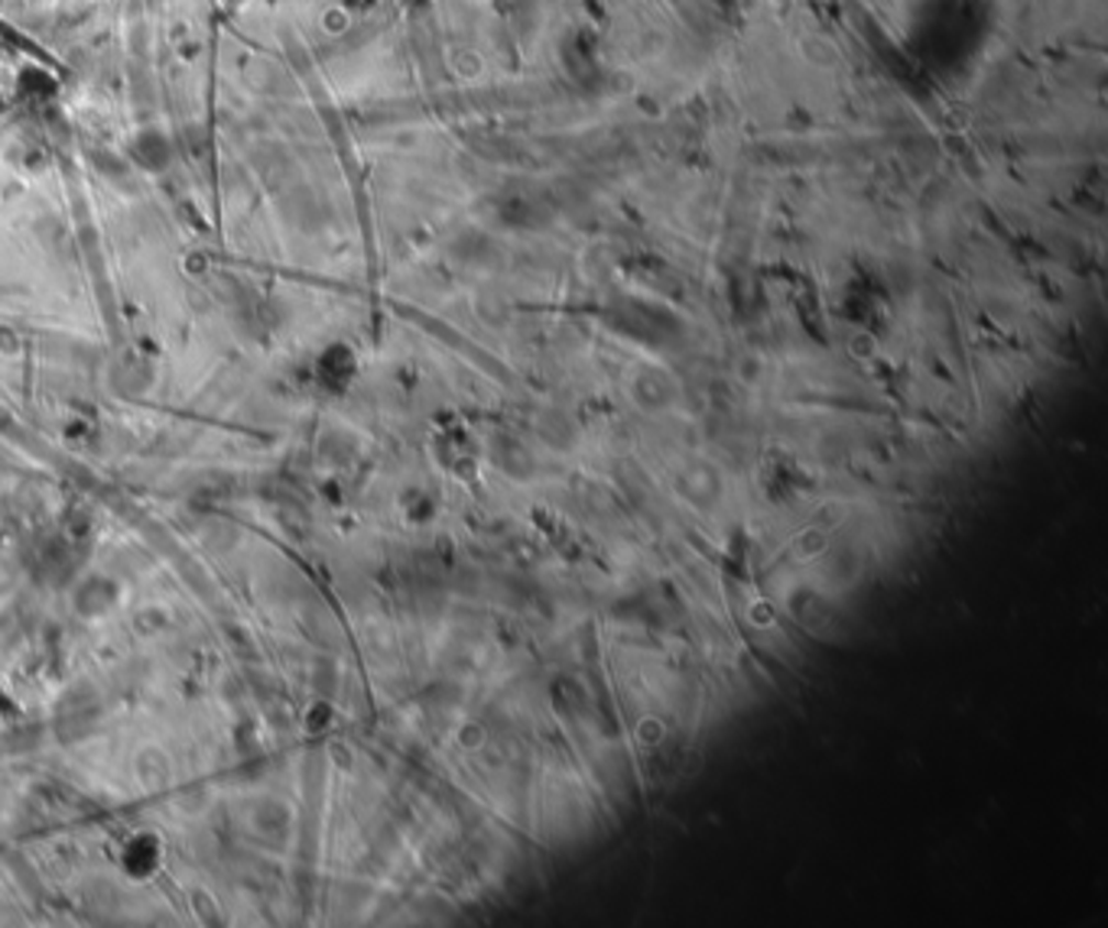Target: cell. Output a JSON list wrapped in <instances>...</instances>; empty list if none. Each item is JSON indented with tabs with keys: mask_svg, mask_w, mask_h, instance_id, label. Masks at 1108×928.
<instances>
[{
	"mask_svg": "<svg viewBox=\"0 0 1108 928\" xmlns=\"http://www.w3.org/2000/svg\"><path fill=\"white\" fill-rule=\"evenodd\" d=\"M124 863H128V870H131L134 876H147V873H153L156 863H159V845H156V838H153V835L134 838L131 848H128V854H124Z\"/></svg>",
	"mask_w": 1108,
	"mask_h": 928,
	"instance_id": "cell-1",
	"label": "cell"
}]
</instances>
